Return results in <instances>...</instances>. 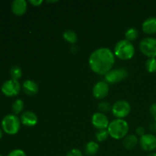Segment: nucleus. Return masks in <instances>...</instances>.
I'll list each match as a JSON object with an SVG mask.
<instances>
[{
  "mask_svg": "<svg viewBox=\"0 0 156 156\" xmlns=\"http://www.w3.org/2000/svg\"><path fill=\"white\" fill-rule=\"evenodd\" d=\"M148 156H156V152H152V153L149 154Z\"/></svg>",
  "mask_w": 156,
  "mask_h": 156,
  "instance_id": "nucleus-31",
  "label": "nucleus"
},
{
  "mask_svg": "<svg viewBox=\"0 0 156 156\" xmlns=\"http://www.w3.org/2000/svg\"><path fill=\"white\" fill-rule=\"evenodd\" d=\"M93 95L97 99H103L109 93V85L106 82H98L93 88Z\"/></svg>",
  "mask_w": 156,
  "mask_h": 156,
  "instance_id": "nucleus-11",
  "label": "nucleus"
},
{
  "mask_svg": "<svg viewBox=\"0 0 156 156\" xmlns=\"http://www.w3.org/2000/svg\"><path fill=\"white\" fill-rule=\"evenodd\" d=\"M8 156H27L26 155L25 152L21 149H15L12 150V152H9Z\"/></svg>",
  "mask_w": 156,
  "mask_h": 156,
  "instance_id": "nucleus-25",
  "label": "nucleus"
},
{
  "mask_svg": "<svg viewBox=\"0 0 156 156\" xmlns=\"http://www.w3.org/2000/svg\"><path fill=\"white\" fill-rule=\"evenodd\" d=\"M146 68L149 73L156 72V58H149L146 62Z\"/></svg>",
  "mask_w": 156,
  "mask_h": 156,
  "instance_id": "nucleus-22",
  "label": "nucleus"
},
{
  "mask_svg": "<svg viewBox=\"0 0 156 156\" xmlns=\"http://www.w3.org/2000/svg\"><path fill=\"white\" fill-rule=\"evenodd\" d=\"M10 76L12 79L18 81L22 76V70L18 66H13L10 69Z\"/></svg>",
  "mask_w": 156,
  "mask_h": 156,
  "instance_id": "nucleus-20",
  "label": "nucleus"
},
{
  "mask_svg": "<svg viewBox=\"0 0 156 156\" xmlns=\"http://www.w3.org/2000/svg\"><path fill=\"white\" fill-rule=\"evenodd\" d=\"M93 126L98 129H106L109 126V120L105 114L96 112L93 114L91 118Z\"/></svg>",
  "mask_w": 156,
  "mask_h": 156,
  "instance_id": "nucleus-10",
  "label": "nucleus"
},
{
  "mask_svg": "<svg viewBox=\"0 0 156 156\" xmlns=\"http://www.w3.org/2000/svg\"><path fill=\"white\" fill-rule=\"evenodd\" d=\"M37 120V116L32 111H25L21 116V122L27 126H35Z\"/></svg>",
  "mask_w": 156,
  "mask_h": 156,
  "instance_id": "nucleus-12",
  "label": "nucleus"
},
{
  "mask_svg": "<svg viewBox=\"0 0 156 156\" xmlns=\"http://www.w3.org/2000/svg\"><path fill=\"white\" fill-rule=\"evenodd\" d=\"M99 150V145L94 141H90L85 147V152L87 155L92 156L97 154Z\"/></svg>",
  "mask_w": 156,
  "mask_h": 156,
  "instance_id": "nucleus-17",
  "label": "nucleus"
},
{
  "mask_svg": "<svg viewBox=\"0 0 156 156\" xmlns=\"http://www.w3.org/2000/svg\"><path fill=\"white\" fill-rule=\"evenodd\" d=\"M1 90L2 92L7 97H14L19 94L21 91V85L18 81L9 79L3 83Z\"/></svg>",
  "mask_w": 156,
  "mask_h": 156,
  "instance_id": "nucleus-8",
  "label": "nucleus"
},
{
  "mask_svg": "<svg viewBox=\"0 0 156 156\" xmlns=\"http://www.w3.org/2000/svg\"><path fill=\"white\" fill-rule=\"evenodd\" d=\"M43 2L42 0H30V3L34 6H39Z\"/></svg>",
  "mask_w": 156,
  "mask_h": 156,
  "instance_id": "nucleus-29",
  "label": "nucleus"
},
{
  "mask_svg": "<svg viewBox=\"0 0 156 156\" xmlns=\"http://www.w3.org/2000/svg\"><path fill=\"white\" fill-rule=\"evenodd\" d=\"M149 111H150L151 116L152 117V118L156 121V103L152 104V105H151Z\"/></svg>",
  "mask_w": 156,
  "mask_h": 156,
  "instance_id": "nucleus-27",
  "label": "nucleus"
},
{
  "mask_svg": "<svg viewBox=\"0 0 156 156\" xmlns=\"http://www.w3.org/2000/svg\"><path fill=\"white\" fill-rule=\"evenodd\" d=\"M136 133L138 136H143L146 134V130H145L144 127L143 126H138L136 129Z\"/></svg>",
  "mask_w": 156,
  "mask_h": 156,
  "instance_id": "nucleus-28",
  "label": "nucleus"
},
{
  "mask_svg": "<svg viewBox=\"0 0 156 156\" xmlns=\"http://www.w3.org/2000/svg\"><path fill=\"white\" fill-rule=\"evenodd\" d=\"M109 136L115 140H120L126 136L129 131V125L126 120L123 119H116L109 123L108 127Z\"/></svg>",
  "mask_w": 156,
  "mask_h": 156,
  "instance_id": "nucleus-2",
  "label": "nucleus"
},
{
  "mask_svg": "<svg viewBox=\"0 0 156 156\" xmlns=\"http://www.w3.org/2000/svg\"><path fill=\"white\" fill-rule=\"evenodd\" d=\"M131 107L129 102L124 100H120L114 103L112 106L113 114L117 117V119H123L129 115L130 112Z\"/></svg>",
  "mask_w": 156,
  "mask_h": 156,
  "instance_id": "nucleus-7",
  "label": "nucleus"
},
{
  "mask_svg": "<svg viewBox=\"0 0 156 156\" xmlns=\"http://www.w3.org/2000/svg\"><path fill=\"white\" fill-rule=\"evenodd\" d=\"M140 144L144 151L152 152L156 149V136L153 134H145L140 138Z\"/></svg>",
  "mask_w": 156,
  "mask_h": 156,
  "instance_id": "nucleus-9",
  "label": "nucleus"
},
{
  "mask_svg": "<svg viewBox=\"0 0 156 156\" xmlns=\"http://www.w3.org/2000/svg\"><path fill=\"white\" fill-rule=\"evenodd\" d=\"M142 28L145 33L148 34H154L156 33V18L150 17L145 20L143 23Z\"/></svg>",
  "mask_w": 156,
  "mask_h": 156,
  "instance_id": "nucleus-15",
  "label": "nucleus"
},
{
  "mask_svg": "<svg viewBox=\"0 0 156 156\" xmlns=\"http://www.w3.org/2000/svg\"><path fill=\"white\" fill-rule=\"evenodd\" d=\"M135 53L134 46L127 40H121L116 44L114 47V55L123 60L130 59Z\"/></svg>",
  "mask_w": 156,
  "mask_h": 156,
  "instance_id": "nucleus-3",
  "label": "nucleus"
},
{
  "mask_svg": "<svg viewBox=\"0 0 156 156\" xmlns=\"http://www.w3.org/2000/svg\"><path fill=\"white\" fill-rule=\"evenodd\" d=\"M12 11L15 15H22L27 11V4L25 0H15L12 3Z\"/></svg>",
  "mask_w": 156,
  "mask_h": 156,
  "instance_id": "nucleus-13",
  "label": "nucleus"
},
{
  "mask_svg": "<svg viewBox=\"0 0 156 156\" xmlns=\"http://www.w3.org/2000/svg\"><path fill=\"white\" fill-rule=\"evenodd\" d=\"M149 129H150L152 132L156 133V121L151 123L150 126H149Z\"/></svg>",
  "mask_w": 156,
  "mask_h": 156,
  "instance_id": "nucleus-30",
  "label": "nucleus"
},
{
  "mask_svg": "<svg viewBox=\"0 0 156 156\" xmlns=\"http://www.w3.org/2000/svg\"><path fill=\"white\" fill-rule=\"evenodd\" d=\"M2 129L1 128H0V140H1L2 139Z\"/></svg>",
  "mask_w": 156,
  "mask_h": 156,
  "instance_id": "nucleus-32",
  "label": "nucleus"
},
{
  "mask_svg": "<svg viewBox=\"0 0 156 156\" xmlns=\"http://www.w3.org/2000/svg\"><path fill=\"white\" fill-rule=\"evenodd\" d=\"M115 62L114 54L110 49L102 47L92 52L89 56L88 63L91 69L99 75H106Z\"/></svg>",
  "mask_w": 156,
  "mask_h": 156,
  "instance_id": "nucleus-1",
  "label": "nucleus"
},
{
  "mask_svg": "<svg viewBox=\"0 0 156 156\" xmlns=\"http://www.w3.org/2000/svg\"><path fill=\"white\" fill-rule=\"evenodd\" d=\"M64 40L68 43L75 44L78 41V36L76 32L73 30H66L63 32L62 34Z\"/></svg>",
  "mask_w": 156,
  "mask_h": 156,
  "instance_id": "nucleus-18",
  "label": "nucleus"
},
{
  "mask_svg": "<svg viewBox=\"0 0 156 156\" xmlns=\"http://www.w3.org/2000/svg\"><path fill=\"white\" fill-rule=\"evenodd\" d=\"M123 146L126 149L131 150V149H134L136 146V145L138 144V138L135 135H133V134L128 135L123 140Z\"/></svg>",
  "mask_w": 156,
  "mask_h": 156,
  "instance_id": "nucleus-16",
  "label": "nucleus"
},
{
  "mask_svg": "<svg viewBox=\"0 0 156 156\" xmlns=\"http://www.w3.org/2000/svg\"><path fill=\"white\" fill-rule=\"evenodd\" d=\"M66 156H83V154L79 149H73L67 153Z\"/></svg>",
  "mask_w": 156,
  "mask_h": 156,
  "instance_id": "nucleus-26",
  "label": "nucleus"
},
{
  "mask_svg": "<svg viewBox=\"0 0 156 156\" xmlns=\"http://www.w3.org/2000/svg\"><path fill=\"white\" fill-rule=\"evenodd\" d=\"M0 156H2V155H0Z\"/></svg>",
  "mask_w": 156,
  "mask_h": 156,
  "instance_id": "nucleus-33",
  "label": "nucleus"
},
{
  "mask_svg": "<svg viewBox=\"0 0 156 156\" xmlns=\"http://www.w3.org/2000/svg\"><path fill=\"white\" fill-rule=\"evenodd\" d=\"M21 121L15 114H8L2 120V128L5 133L15 135L19 131Z\"/></svg>",
  "mask_w": 156,
  "mask_h": 156,
  "instance_id": "nucleus-4",
  "label": "nucleus"
},
{
  "mask_svg": "<svg viewBox=\"0 0 156 156\" xmlns=\"http://www.w3.org/2000/svg\"><path fill=\"white\" fill-rule=\"evenodd\" d=\"M24 101H23L22 100H21V99H17V100H15V101L13 102L12 106V111L14 112V114H20V113L23 111V109H24Z\"/></svg>",
  "mask_w": 156,
  "mask_h": 156,
  "instance_id": "nucleus-19",
  "label": "nucleus"
},
{
  "mask_svg": "<svg viewBox=\"0 0 156 156\" xmlns=\"http://www.w3.org/2000/svg\"><path fill=\"white\" fill-rule=\"evenodd\" d=\"M140 49L145 56L149 58L156 57V38L146 37L140 43Z\"/></svg>",
  "mask_w": 156,
  "mask_h": 156,
  "instance_id": "nucleus-5",
  "label": "nucleus"
},
{
  "mask_svg": "<svg viewBox=\"0 0 156 156\" xmlns=\"http://www.w3.org/2000/svg\"><path fill=\"white\" fill-rule=\"evenodd\" d=\"M127 76L128 71L126 69L118 68L110 70L105 76V79L108 84H114L124 80Z\"/></svg>",
  "mask_w": 156,
  "mask_h": 156,
  "instance_id": "nucleus-6",
  "label": "nucleus"
},
{
  "mask_svg": "<svg viewBox=\"0 0 156 156\" xmlns=\"http://www.w3.org/2000/svg\"><path fill=\"white\" fill-rule=\"evenodd\" d=\"M109 133H108V129H98V132H96L95 137L98 142H103L108 139Z\"/></svg>",
  "mask_w": 156,
  "mask_h": 156,
  "instance_id": "nucleus-23",
  "label": "nucleus"
},
{
  "mask_svg": "<svg viewBox=\"0 0 156 156\" xmlns=\"http://www.w3.org/2000/svg\"><path fill=\"white\" fill-rule=\"evenodd\" d=\"M138 35V30L136 28H133V27H130V28L127 29L126 31L125 32V37H126V40L130 41V42L132 41H134V40L136 39Z\"/></svg>",
  "mask_w": 156,
  "mask_h": 156,
  "instance_id": "nucleus-21",
  "label": "nucleus"
},
{
  "mask_svg": "<svg viewBox=\"0 0 156 156\" xmlns=\"http://www.w3.org/2000/svg\"><path fill=\"white\" fill-rule=\"evenodd\" d=\"M98 110L100 111V112L103 113V114L104 113L108 112V111L112 109V107L111 106L110 103H108L107 101L101 102L98 105Z\"/></svg>",
  "mask_w": 156,
  "mask_h": 156,
  "instance_id": "nucleus-24",
  "label": "nucleus"
},
{
  "mask_svg": "<svg viewBox=\"0 0 156 156\" xmlns=\"http://www.w3.org/2000/svg\"><path fill=\"white\" fill-rule=\"evenodd\" d=\"M22 88L24 93L29 96L35 95L39 90L37 84L34 81L30 80V79L24 81L22 85Z\"/></svg>",
  "mask_w": 156,
  "mask_h": 156,
  "instance_id": "nucleus-14",
  "label": "nucleus"
}]
</instances>
